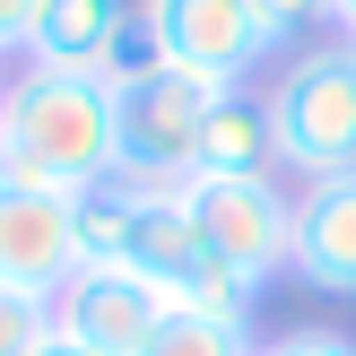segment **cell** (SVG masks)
<instances>
[{
  "label": "cell",
  "mask_w": 356,
  "mask_h": 356,
  "mask_svg": "<svg viewBox=\"0 0 356 356\" xmlns=\"http://www.w3.org/2000/svg\"><path fill=\"white\" fill-rule=\"evenodd\" d=\"M0 174L35 191H96L122 174L113 87L96 70H9L0 79Z\"/></svg>",
  "instance_id": "1"
},
{
  "label": "cell",
  "mask_w": 356,
  "mask_h": 356,
  "mask_svg": "<svg viewBox=\"0 0 356 356\" xmlns=\"http://www.w3.org/2000/svg\"><path fill=\"white\" fill-rule=\"evenodd\" d=\"M261 113H270V156L296 183H330L356 174V44H305L270 87H261Z\"/></svg>",
  "instance_id": "2"
},
{
  "label": "cell",
  "mask_w": 356,
  "mask_h": 356,
  "mask_svg": "<svg viewBox=\"0 0 356 356\" xmlns=\"http://www.w3.org/2000/svg\"><path fill=\"white\" fill-rule=\"evenodd\" d=\"M235 96L226 79H200V70H139V79L113 87V131H122V174L131 183H191L200 165V131L209 113Z\"/></svg>",
  "instance_id": "3"
},
{
  "label": "cell",
  "mask_w": 356,
  "mask_h": 356,
  "mask_svg": "<svg viewBox=\"0 0 356 356\" xmlns=\"http://www.w3.org/2000/svg\"><path fill=\"white\" fill-rule=\"evenodd\" d=\"M183 209H191V226L209 235V252H218L252 296L287 270L296 191H278V174H191V183H183Z\"/></svg>",
  "instance_id": "4"
},
{
  "label": "cell",
  "mask_w": 356,
  "mask_h": 356,
  "mask_svg": "<svg viewBox=\"0 0 356 356\" xmlns=\"http://www.w3.org/2000/svg\"><path fill=\"white\" fill-rule=\"evenodd\" d=\"M139 26L156 35V52L174 70H200V79H226V87H243L278 52L261 0H139Z\"/></svg>",
  "instance_id": "5"
},
{
  "label": "cell",
  "mask_w": 356,
  "mask_h": 356,
  "mask_svg": "<svg viewBox=\"0 0 356 356\" xmlns=\"http://www.w3.org/2000/svg\"><path fill=\"white\" fill-rule=\"evenodd\" d=\"M70 278H79V200L0 174V287H26L52 305Z\"/></svg>",
  "instance_id": "6"
},
{
  "label": "cell",
  "mask_w": 356,
  "mask_h": 356,
  "mask_svg": "<svg viewBox=\"0 0 356 356\" xmlns=\"http://www.w3.org/2000/svg\"><path fill=\"white\" fill-rule=\"evenodd\" d=\"M165 313H174V305H165L139 270H104V261H87V270L52 296V330L79 339L87 356H139L156 330H165Z\"/></svg>",
  "instance_id": "7"
},
{
  "label": "cell",
  "mask_w": 356,
  "mask_h": 356,
  "mask_svg": "<svg viewBox=\"0 0 356 356\" xmlns=\"http://www.w3.org/2000/svg\"><path fill=\"white\" fill-rule=\"evenodd\" d=\"M287 270L305 278L313 296H356V174H330V183H296Z\"/></svg>",
  "instance_id": "8"
},
{
  "label": "cell",
  "mask_w": 356,
  "mask_h": 356,
  "mask_svg": "<svg viewBox=\"0 0 356 356\" xmlns=\"http://www.w3.org/2000/svg\"><path fill=\"white\" fill-rule=\"evenodd\" d=\"M139 26L131 0H44L35 9V35H26V61L35 70H96L113 61V44Z\"/></svg>",
  "instance_id": "9"
},
{
  "label": "cell",
  "mask_w": 356,
  "mask_h": 356,
  "mask_svg": "<svg viewBox=\"0 0 356 356\" xmlns=\"http://www.w3.org/2000/svg\"><path fill=\"white\" fill-rule=\"evenodd\" d=\"M278 156H270V113H261V96H226L218 113H209V131H200V165L191 174H270Z\"/></svg>",
  "instance_id": "10"
},
{
  "label": "cell",
  "mask_w": 356,
  "mask_h": 356,
  "mask_svg": "<svg viewBox=\"0 0 356 356\" xmlns=\"http://www.w3.org/2000/svg\"><path fill=\"white\" fill-rule=\"evenodd\" d=\"M252 322H218V313H165V330H156L139 356H252Z\"/></svg>",
  "instance_id": "11"
},
{
  "label": "cell",
  "mask_w": 356,
  "mask_h": 356,
  "mask_svg": "<svg viewBox=\"0 0 356 356\" xmlns=\"http://www.w3.org/2000/svg\"><path fill=\"white\" fill-rule=\"evenodd\" d=\"M52 339V305L26 287H0V356H35Z\"/></svg>",
  "instance_id": "12"
},
{
  "label": "cell",
  "mask_w": 356,
  "mask_h": 356,
  "mask_svg": "<svg viewBox=\"0 0 356 356\" xmlns=\"http://www.w3.org/2000/svg\"><path fill=\"white\" fill-rule=\"evenodd\" d=\"M252 356H356L348 330H278V339H261Z\"/></svg>",
  "instance_id": "13"
},
{
  "label": "cell",
  "mask_w": 356,
  "mask_h": 356,
  "mask_svg": "<svg viewBox=\"0 0 356 356\" xmlns=\"http://www.w3.org/2000/svg\"><path fill=\"white\" fill-rule=\"evenodd\" d=\"M261 17H270V35H278V44H296V35L330 26V0H261Z\"/></svg>",
  "instance_id": "14"
},
{
  "label": "cell",
  "mask_w": 356,
  "mask_h": 356,
  "mask_svg": "<svg viewBox=\"0 0 356 356\" xmlns=\"http://www.w3.org/2000/svg\"><path fill=\"white\" fill-rule=\"evenodd\" d=\"M35 9H44V0H0V61H9V52H26Z\"/></svg>",
  "instance_id": "15"
},
{
  "label": "cell",
  "mask_w": 356,
  "mask_h": 356,
  "mask_svg": "<svg viewBox=\"0 0 356 356\" xmlns=\"http://www.w3.org/2000/svg\"><path fill=\"white\" fill-rule=\"evenodd\" d=\"M330 26H339L348 44H356V0H330Z\"/></svg>",
  "instance_id": "16"
},
{
  "label": "cell",
  "mask_w": 356,
  "mask_h": 356,
  "mask_svg": "<svg viewBox=\"0 0 356 356\" xmlns=\"http://www.w3.org/2000/svg\"><path fill=\"white\" fill-rule=\"evenodd\" d=\"M35 356H87V348H79V339H61V330H52V339L35 348Z\"/></svg>",
  "instance_id": "17"
},
{
  "label": "cell",
  "mask_w": 356,
  "mask_h": 356,
  "mask_svg": "<svg viewBox=\"0 0 356 356\" xmlns=\"http://www.w3.org/2000/svg\"><path fill=\"white\" fill-rule=\"evenodd\" d=\"M0 79H9V70H0Z\"/></svg>",
  "instance_id": "18"
}]
</instances>
